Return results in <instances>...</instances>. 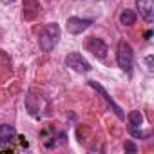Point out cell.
Wrapping results in <instances>:
<instances>
[{"instance_id": "8fae6325", "label": "cell", "mask_w": 154, "mask_h": 154, "mask_svg": "<svg viewBox=\"0 0 154 154\" xmlns=\"http://www.w3.org/2000/svg\"><path fill=\"white\" fill-rule=\"evenodd\" d=\"M125 150H129V152H136V145H132L131 141H127V143H125Z\"/></svg>"}, {"instance_id": "5b68a950", "label": "cell", "mask_w": 154, "mask_h": 154, "mask_svg": "<svg viewBox=\"0 0 154 154\" xmlns=\"http://www.w3.org/2000/svg\"><path fill=\"white\" fill-rule=\"evenodd\" d=\"M91 26H93V20L91 18H80V17H69L67 22H65V29L71 35H82Z\"/></svg>"}, {"instance_id": "52a82bcc", "label": "cell", "mask_w": 154, "mask_h": 154, "mask_svg": "<svg viewBox=\"0 0 154 154\" xmlns=\"http://www.w3.org/2000/svg\"><path fill=\"white\" fill-rule=\"evenodd\" d=\"M127 123H129V134L132 138H145V134L141 132V125H143V114L140 111H131L127 116Z\"/></svg>"}, {"instance_id": "7c38bea8", "label": "cell", "mask_w": 154, "mask_h": 154, "mask_svg": "<svg viewBox=\"0 0 154 154\" xmlns=\"http://www.w3.org/2000/svg\"><path fill=\"white\" fill-rule=\"evenodd\" d=\"M147 65H149V69H152V67H150V65H152V56L147 58Z\"/></svg>"}, {"instance_id": "9c48e42d", "label": "cell", "mask_w": 154, "mask_h": 154, "mask_svg": "<svg viewBox=\"0 0 154 154\" xmlns=\"http://www.w3.org/2000/svg\"><path fill=\"white\" fill-rule=\"evenodd\" d=\"M17 136V131L13 125H8V123H2L0 125V149L4 145H8L9 141H13V138Z\"/></svg>"}, {"instance_id": "3957f363", "label": "cell", "mask_w": 154, "mask_h": 154, "mask_svg": "<svg viewBox=\"0 0 154 154\" xmlns=\"http://www.w3.org/2000/svg\"><path fill=\"white\" fill-rule=\"evenodd\" d=\"M89 85H91V87H93V89H94V91H96V93L103 98V100H105V103L111 107V111H112V112H114L120 120H125V112H123V109H122V107H120L114 100H112V96L105 91V87H103V85H100V84H98V82H94V80H91V82H89Z\"/></svg>"}, {"instance_id": "8992f818", "label": "cell", "mask_w": 154, "mask_h": 154, "mask_svg": "<svg viewBox=\"0 0 154 154\" xmlns=\"http://www.w3.org/2000/svg\"><path fill=\"white\" fill-rule=\"evenodd\" d=\"M87 51L96 58V60H105L107 58V53H109V47L107 44L102 40V38H96V36H91L87 40Z\"/></svg>"}, {"instance_id": "7a4b0ae2", "label": "cell", "mask_w": 154, "mask_h": 154, "mask_svg": "<svg viewBox=\"0 0 154 154\" xmlns=\"http://www.w3.org/2000/svg\"><path fill=\"white\" fill-rule=\"evenodd\" d=\"M116 62H118V67L131 74L132 72V63H134V53H132V47L125 42V40H120L118 42V47H116Z\"/></svg>"}, {"instance_id": "277c9868", "label": "cell", "mask_w": 154, "mask_h": 154, "mask_svg": "<svg viewBox=\"0 0 154 154\" xmlns=\"http://www.w3.org/2000/svg\"><path fill=\"white\" fill-rule=\"evenodd\" d=\"M65 65L71 67V69L76 71V72H89V71L93 69L91 63L85 60V56H82V53H76V51H72V53L67 54V58H65Z\"/></svg>"}, {"instance_id": "ba28073f", "label": "cell", "mask_w": 154, "mask_h": 154, "mask_svg": "<svg viewBox=\"0 0 154 154\" xmlns=\"http://www.w3.org/2000/svg\"><path fill=\"white\" fill-rule=\"evenodd\" d=\"M136 9L145 22L154 20V0H136Z\"/></svg>"}, {"instance_id": "6da1fadb", "label": "cell", "mask_w": 154, "mask_h": 154, "mask_svg": "<svg viewBox=\"0 0 154 154\" xmlns=\"http://www.w3.org/2000/svg\"><path fill=\"white\" fill-rule=\"evenodd\" d=\"M58 40H60V26L56 22L45 24V26L40 27V31H38V45H40V49L44 53L53 51L56 47Z\"/></svg>"}, {"instance_id": "30bf717a", "label": "cell", "mask_w": 154, "mask_h": 154, "mask_svg": "<svg viewBox=\"0 0 154 154\" xmlns=\"http://www.w3.org/2000/svg\"><path fill=\"white\" fill-rule=\"evenodd\" d=\"M120 24H123V26H132V24H136V13H134L132 9H123V11L120 13Z\"/></svg>"}]
</instances>
